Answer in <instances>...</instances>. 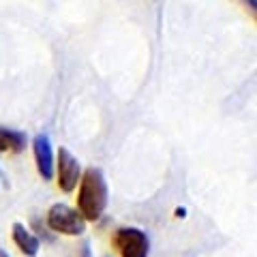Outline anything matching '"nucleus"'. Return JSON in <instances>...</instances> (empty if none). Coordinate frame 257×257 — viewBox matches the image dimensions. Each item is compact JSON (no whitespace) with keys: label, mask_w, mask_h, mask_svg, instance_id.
Listing matches in <instances>:
<instances>
[{"label":"nucleus","mask_w":257,"mask_h":257,"mask_svg":"<svg viewBox=\"0 0 257 257\" xmlns=\"http://www.w3.org/2000/svg\"><path fill=\"white\" fill-rule=\"evenodd\" d=\"M109 202L107 180L101 167H86L79 178L77 191V208L75 210L84 216V221H99Z\"/></svg>","instance_id":"obj_1"},{"label":"nucleus","mask_w":257,"mask_h":257,"mask_svg":"<svg viewBox=\"0 0 257 257\" xmlns=\"http://www.w3.org/2000/svg\"><path fill=\"white\" fill-rule=\"evenodd\" d=\"M45 221H47V227L52 231L62 234V236H82L86 231L84 216L79 214L75 208H71L62 202L50 206V210L45 214Z\"/></svg>","instance_id":"obj_2"},{"label":"nucleus","mask_w":257,"mask_h":257,"mask_svg":"<svg viewBox=\"0 0 257 257\" xmlns=\"http://www.w3.org/2000/svg\"><path fill=\"white\" fill-rule=\"evenodd\" d=\"M114 246L120 257H148L150 238L140 227H118L114 231Z\"/></svg>","instance_id":"obj_3"},{"label":"nucleus","mask_w":257,"mask_h":257,"mask_svg":"<svg viewBox=\"0 0 257 257\" xmlns=\"http://www.w3.org/2000/svg\"><path fill=\"white\" fill-rule=\"evenodd\" d=\"M54 174H56V182L58 189L64 193H71L77 189L79 178H82V165H79L77 157L71 152L69 148L60 146L58 155H56V165H54Z\"/></svg>","instance_id":"obj_4"},{"label":"nucleus","mask_w":257,"mask_h":257,"mask_svg":"<svg viewBox=\"0 0 257 257\" xmlns=\"http://www.w3.org/2000/svg\"><path fill=\"white\" fill-rule=\"evenodd\" d=\"M32 155H35V163H37V170L41 174V178L52 180L56 159H54V148H52L50 135H45V133L35 135V140H32Z\"/></svg>","instance_id":"obj_5"},{"label":"nucleus","mask_w":257,"mask_h":257,"mask_svg":"<svg viewBox=\"0 0 257 257\" xmlns=\"http://www.w3.org/2000/svg\"><path fill=\"white\" fill-rule=\"evenodd\" d=\"M11 236H13L15 246H18L24 255H26V257H37L39 248H41V240L32 234L26 225H24V223H13Z\"/></svg>","instance_id":"obj_6"},{"label":"nucleus","mask_w":257,"mask_h":257,"mask_svg":"<svg viewBox=\"0 0 257 257\" xmlns=\"http://www.w3.org/2000/svg\"><path fill=\"white\" fill-rule=\"evenodd\" d=\"M26 146V135L22 131H15V128H7L0 126V152H20Z\"/></svg>","instance_id":"obj_7"},{"label":"nucleus","mask_w":257,"mask_h":257,"mask_svg":"<svg viewBox=\"0 0 257 257\" xmlns=\"http://www.w3.org/2000/svg\"><path fill=\"white\" fill-rule=\"evenodd\" d=\"M82 257H92V255H90V246H88V242L82 246Z\"/></svg>","instance_id":"obj_8"},{"label":"nucleus","mask_w":257,"mask_h":257,"mask_svg":"<svg viewBox=\"0 0 257 257\" xmlns=\"http://www.w3.org/2000/svg\"><path fill=\"white\" fill-rule=\"evenodd\" d=\"M0 257H9V253H7L5 248H0Z\"/></svg>","instance_id":"obj_9"}]
</instances>
